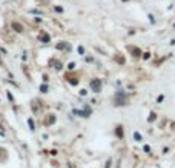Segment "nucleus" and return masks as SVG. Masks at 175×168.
<instances>
[{
    "label": "nucleus",
    "instance_id": "obj_1",
    "mask_svg": "<svg viewBox=\"0 0 175 168\" xmlns=\"http://www.w3.org/2000/svg\"><path fill=\"white\" fill-rule=\"evenodd\" d=\"M14 28H17V31H22V26L17 25V23H14Z\"/></svg>",
    "mask_w": 175,
    "mask_h": 168
}]
</instances>
